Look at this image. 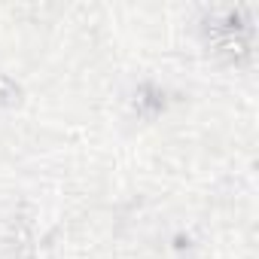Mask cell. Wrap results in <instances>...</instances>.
Segmentation results:
<instances>
[{
	"instance_id": "cell-1",
	"label": "cell",
	"mask_w": 259,
	"mask_h": 259,
	"mask_svg": "<svg viewBox=\"0 0 259 259\" xmlns=\"http://www.w3.org/2000/svg\"><path fill=\"white\" fill-rule=\"evenodd\" d=\"M19 98H22V89L16 85V79L0 73V104H19Z\"/></svg>"
}]
</instances>
